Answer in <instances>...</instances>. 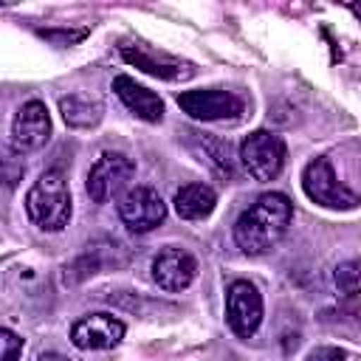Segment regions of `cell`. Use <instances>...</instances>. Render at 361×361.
Returning a JSON list of instances; mask_svg holds the SVG:
<instances>
[{"label": "cell", "instance_id": "obj_9", "mask_svg": "<svg viewBox=\"0 0 361 361\" xmlns=\"http://www.w3.org/2000/svg\"><path fill=\"white\" fill-rule=\"evenodd\" d=\"M135 175V164L121 152H104L87 172V195L93 203H107L130 178Z\"/></svg>", "mask_w": 361, "mask_h": 361}, {"label": "cell", "instance_id": "obj_11", "mask_svg": "<svg viewBox=\"0 0 361 361\" xmlns=\"http://www.w3.org/2000/svg\"><path fill=\"white\" fill-rule=\"evenodd\" d=\"M195 274H197V262L183 248H164L152 259V279L161 290H169V293L186 290L192 285Z\"/></svg>", "mask_w": 361, "mask_h": 361}, {"label": "cell", "instance_id": "obj_3", "mask_svg": "<svg viewBox=\"0 0 361 361\" xmlns=\"http://www.w3.org/2000/svg\"><path fill=\"white\" fill-rule=\"evenodd\" d=\"M285 158H288L285 141H282V135H276L271 130H254L240 144V161H243L245 172L262 183L279 178Z\"/></svg>", "mask_w": 361, "mask_h": 361}, {"label": "cell", "instance_id": "obj_7", "mask_svg": "<svg viewBox=\"0 0 361 361\" xmlns=\"http://www.w3.org/2000/svg\"><path fill=\"white\" fill-rule=\"evenodd\" d=\"M226 319L240 338H251L262 324V296L248 279H237L226 290Z\"/></svg>", "mask_w": 361, "mask_h": 361}, {"label": "cell", "instance_id": "obj_15", "mask_svg": "<svg viewBox=\"0 0 361 361\" xmlns=\"http://www.w3.org/2000/svg\"><path fill=\"white\" fill-rule=\"evenodd\" d=\"M59 113H62V118H65L68 127H73V130H90V127H96L102 121L104 107H102V102H93V99L82 96V93H71V96H62L59 99Z\"/></svg>", "mask_w": 361, "mask_h": 361}, {"label": "cell", "instance_id": "obj_18", "mask_svg": "<svg viewBox=\"0 0 361 361\" xmlns=\"http://www.w3.org/2000/svg\"><path fill=\"white\" fill-rule=\"evenodd\" d=\"M0 347H3V361H17L23 353V338L17 333H11L8 327L0 330Z\"/></svg>", "mask_w": 361, "mask_h": 361}, {"label": "cell", "instance_id": "obj_20", "mask_svg": "<svg viewBox=\"0 0 361 361\" xmlns=\"http://www.w3.org/2000/svg\"><path fill=\"white\" fill-rule=\"evenodd\" d=\"M45 39H54V42H59V45H71V42H79L85 34H87V28H79V31H39Z\"/></svg>", "mask_w": 361, "mask_h": 361}, {"label": "cell", "instance_id": "obj_1", "mask_svg": "<svg viewBox=\"0 0 361 361\" xmlns=\"http://www.w3.org/2000/svg\"><path fill=\"white\" fill-rule=\"evenodd\" d=\"M293 217V203L282 192H265L248 206L234 223V243L243 254H268L288 231Z\"/></svg>", "mask_w": 361, "mask_h": 361}, {"label": "cell", "instance_id": "obj_8", "mask_svg": "<svg viewBox=\"0 0 361 361\" xmlns=\"http://www.w3.org/2000/svg\"><path fill=\"white\" fill-rule=\"evenodd\" d=\"M51 138V116H48V107L37 99L25 102L14 121H11V149L17 155H25V152H37L48 144Z\"/></svg>", "mask_w": 361, "mask_h": 361}, {"label": "cell", "instance_id": "obj_10", "mask_svg": "<svg viewBox=\"0 0 361 361\" xmlns=\"http://www.w3.org/2000/svg\"><path fill=\"white\" fill-rule=\"evenodd\" d=\"M124 322L110 313H87L71 327V341L79 350H110L124 338Z\"/></svg>", "mask_w": 361, "mask_h": 361}, {"label": "cell", "instance_id": "obj_4", "mask_svg": "<svg viewBox=\"0 0 361 361\" xmlns=\"http://www.w3.org/2000/svg\"><path fill=\"white\" fill-rule=\"evenodd\" d=\"M302 189H305V195H307L313 203H319V206H324V209L350 212V209L358 206V195H355L353 189H347V186L336 178V172H333V166H330V161H327L324 155L313 158V161L305 166V172H302Z\"/></svg>", "mask_w": 361, "mask_h": 361}, {"label": "cell", "instance_id": "obj_21", "mask_svg": "<svg viewBox=\"0 0 361 361\" xmlns=\"http://www.w3.org/2000/svg\"><path fill=\"white\" fill-rule=\"evenodd\" d=\"M37 361H68L65 355H59V353H39L37 355Z\"/></svg>", "mask_w": 361, "mask_h": 361}, {"label": "cell", "instance_id": "obj_12", "mask_svg": "<svg viewBox=\"0 0 361 361\" xmlns=\"http://www.w3.org/2000/svg\"><path fill=\"white\" fill-rule=\"evenodd\" d=\"M121 56L127 65L155 76V79H166V82H178V79H189L195 71L189 62H180L175 56H166V54H155L152 48H144V45H121Z\"/></svg>", "mask_w": 361, "mask_h": 361}, {"label": "cell", "instance_id": "obj_17", "mask_svg": "<svg viewBox=\"0 0 361 361\" xmlns=\"http://www.w3.org/2000/svg\"><path fill=\"white\" fill-rule=\"evenodd\" d=\"M333 282H336L338 293L355 296V293L361 290V262H355V259L338 262L336 271H333Z\"/></svg>", "mask_w": 361, "mask_h": 361}, {"label": "cell", "instance_id": "obj_2", "mask_svg": "<svg viewBox=\"0 0 361 361\" xmlns=\"http://www.w3.org/2000/svg\"><path fill=\"white\" fill-rule=\"evenodd\" d=\"M25 214L42 231H62L71 220V192L59 169H45L25 195Z\"/></svg>", "mask_w": 361, "mask_h": 361}, {"label": "cell", "instance_id": "obj_14", "mask_svg": "<svg viewBox=\"0 0 361 361\" xmlns=\"http://www.w3.org/2000/svg\"><path fill=\"white\" fill-rule=\"evenodd\" d=\"M175 212L183 220H203L217 206V192L206 183H186L175 192Z\"/></svg>", "mask_w": 361, "mask_h": 361}, {"label": "cell", "instance_id": "obj_16", "mask_svg": "<svg viewBox=\"0 0 361 361\" xmlns=\"http://www.w3.org/2000/svg\"><path fill=\"white\" fill-rule=\"evenodd\" d=\"M189 135V141L195 144V147H200L197 152L212 164V169L217 172V175H231V161H228V144H223V141H217V138H212V135H200V133H195V130H189L186 133ZM200 158V161H203Z\"/></svg>", "mask_w": 361, "mask_h": 361}, {"label": "cell", "instance_id": "obj_19", "mask_svg": "<svg viewBox=\"0 0 361 361\" xmlns=\"http://www.w3.org/2000/svg\"><path fill=\"white\" fill-rule=\"evenodd\" d=\"M305 361H347V353L338 347H316Z\"/></svg>", "mask_w": 361, "mask_h": 361}, {"label": "cell", "instance_id": "obj_13", "mask_svg": "<svg viewBox=\"0 0 361 361\" xmlns=\"http://www.w3.org/2000/svg\"><path fill=\"white\" fill-rule=\"evenodd\" d=\"M113 90H116V96L124 102V107L133 116H138V118H144L149 124H158L164 118V102H161V96H155L152 90H147L135 79H130V76L121 73V76L113 79Z\"/></svg>", "mask_w": 361, "mask_h": 361}, {"label": "cell", "instance_id": "obj_5", "mask_svg": "<svg viewBox=\"0 0 361 361\" xmlns=\"http://www.w3.org/2000/svg\"><path fill=\"white\" fill-rule=\"evenodd\" d=\"M178 107L197 118V121H226V118H240L245 110L243 99L234 96L231 90L223 87H206V90H183L178 93Z\"/></svg>", "mask_w": 361, "mask_h": 361}, {"label": "cell", "instance_id": "obj_6", "mask_svg": "<svg viewBox=\"0 0 361 361\" xmlns=\"http://www.w3.org/2000/svg\"><path fill=\"white\" fill-rule=\"evenodd\" d=\"M118 217L130 231L147 234L164 223L166 203L161 200V195L152 186H133L118 200Z\"/></svg>", "mask_w": 361, "mask_h": 361}]
</instances>
